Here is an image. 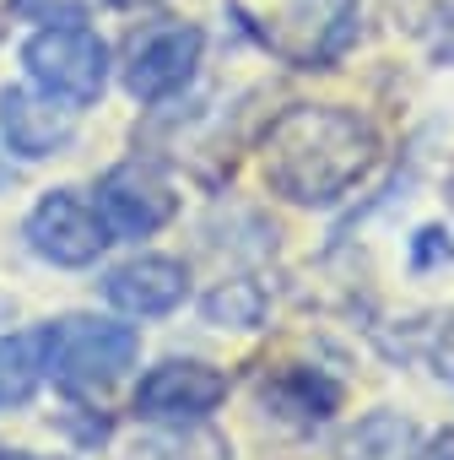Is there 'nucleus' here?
<instances>
[{
    "instance_id": "f257e3e1",
    "label": "nucleus",
    "mask_w": 454,
    "mask_h": 460,
    "mask_svg": "<svg viewBox=\"0 0 454 460\" xmlns=\"http://www.w3.org/2000/svg\"><path fill=\"white\" fill-rule=\"evenodd\" d=\"M379 163V130L368 114L341 103H298L260 141L266 184L292 206L346 200Z\"/></svg>"
},
{
    "instance_id": "f03ea898",
    "label": "nucleus",
    "mask_w": 454,
    "mask_h": 460,
    "mask_svg": "<svg viewBox=\"0 0 454 460\" xmlns=\"http://www.w3.org/2000/svg\"><path fill=\"white\" fill-rule=\"evenodd\" d=\"M135 358H141V336L119 320L65 314L44 325V374L71 395H98L119 385L125 368H135Z\"/></svg>"
},
{
    "instance_id": "7ed1b4c3",
    "label": "nucleus",
    "mask_w": 454,
    "mask_h": 460,
    "mask_svg": "<svg viewBox=\"0 0 454 460\" xmlns=\"http://www.w3.org/2000/svg\"><path fill=\"white\" fill-rule=\"evenodd\" d=\"M22 66L39 93L60 98L71 109L98 103L109 87V44L76 22H49L44 33H33L22 44Z\"/></svg>"
},
{
    "instance_id": "20e7f679",
    "label": "nucleus",
    "mask_w": 454,
    "mask_h": 460,
    "mask_svg": "<svg viewBox=\"0 0 454 460\" xmlns=\"http://www.w3.org/2000/svg\"><path fill=\"white\" fill-rule=\"evenodd\" d=\"M22 234H28V250H33L39 261L65 266V271L92 266V261L109 250V222L87 206L82 190H49V195L28 211Z\"/></svg>"
},
{
    "instance_id": "39448f33",
    "label": "nucleus",
    "mask_w": 454,
    "mask_h": 460,
    "mask_svg": "<svg viewBox=\"0 0 454 460\" xmlns=\"http://www.w3.org/2000/svg\"><path fill=\"white\" fill-rule=\"evenodd\" d=\"M200 49H205V33L195 22H152L146 33H135L130 55H125V87H130V98H141V103L173 98L195 76Z\"/></svg>"
},
{
    "instance_id": "423d86ee",
    "label": "nucleus",
    "mask_w": 454,
    "mask_h": 460,
    "mask_svg": "<svg viewBox=\"0 0 454 460\" xmlns=\"http://www.w3.org/2000/svg\"><path fill=\"white\" fill-rule=\"evenodd\" d=\"M173 211H179V195H173L168 173L152 168V163H119L98 184V217L109 222V234H119V239L157 234Z\"/></svg>"
},
{
    "instance_id": "0eeeda50",
    "label": "nucleus",
    "mask_w": 454,
    "mask_h": 460,
    "mask_svg": "<svg viewBox=\"0 0 454 460\" xmlns=\"http://www.w3.org/2000/svg\"><path fill=\"white\" fill-rule=\"evenodd\" d=\"M227 401V374L195 358H168L135 385V411L146 422H200Z\"/></svg>"
},
{
    "instance_id": "6e6552de",
    "label": "nucleus",
    "mask_w": 454,
    "mask_h": 460,
    "mask_svg": "<svg viewBox=\"0 0 454 460\" xmlns=\"http://www.w3.org/2000/svg\"><path fill=\"white\" fill-rule=\"evenodd\" d=\"M0 136H6V146L17 157H28V163L55 157L76 136V109L49 98V93L39 98L33 87H6L0 93Z\"/></svg>"
},
{
    "instance_id": "1a4fd4ad",
    "label": "nucleus",
    "mask_w": 454,
    "mask_h": 460,
    "mask_svg": "<svg viewBox=\"0 0 454 460\" xmlns=\"http://www.w3.org/2000/svg\"><path fill=\"white\" fill-rule=\"evenodd\" d=\"M189 293V271L168 255H135L125 266H114L103 277V298L135 320H157V314H173Z\"/></svg>"
},
{
    "instance_id": "9d476101",
    "label": "nucleus",
    "mask_w": 454,
    "mask_h": 460,
    "mask_svg": "<svg viewBox=\"0 0 454 460\" xmlns=\"http://www.w3.org/2000/svg\"><path fill=\"white\" fill-rule=\"evenodd\" d=\"M44 379V331L0 336V411L28 406Z\"/></svg>"
},
{
    "instance_id": "9b49d317",
    "label": "nucleus",
    "mask_w": 454,
    "mask_h": 460,
    "mask_svg": "<svg viewBox=\"0 0 454 460\" xmlns=\"http://www.w3.org/2000/svg\"><path fill=\"white\" fill-rule=\"evenodd\" d=\"M352 460H416V428L400 411H373L352 433Z\"/></svg>"
},
{
    "instance_id": "f8f14e48",
    "label": "nucleus",
    "mask_w": 454,
    "mask_h": 460,
    "mask_svg": "<svg viewBox=\"0 0 454 460\" xmlns=\"http://www.w3.org/2000/svg\"><path fill=\"white\" fill-rule=\"evenodd\" d=\"M266 401H276L287 417H298V422H325L330 411H336V401H341V390L330 385V379H319V374H287Z\"/></svg>"
},
{
    "instance_id": "ddd939ff",
    "label": "nucleus",
    "mask_w": 454,
    "mask_h": 460,
    "mask_svg": "<svg viewBox=\"0 0 454 460\" xmlns=\"http://www.w3.org/2000/svg\"><path fill=\"white\" fill-rule=\"evenodd\" d=\"M266 314V293L255 282H222L211 298H205V320L211 325H233V331H255Z\"/></svg>"
},
{
    "instance_id": "4468645a",
    "label": "nucleus",
    "mask_w": 454,
    "mask_h": 460,
    "mask_svg": "<svg viewBox=\"0 0 454 460\" xmlns=\"http://www.w3.org/2000/svg\"><path fill=\"white\" fill-rule=\"evenodd\" d=\"M141 460H233V444L211 428H189V433H168L135 449Z\"/></svg>"
},
{
    "instance_id": "2eb2a0df",
    "label": "nucleus",
    "mask_w": 454,
    "mask_h": 460,
    "mask_svg": "<svg viewBox=\"0 0 454 460\" xmlns=\"http://www.w3.org/2000/svg\"><path fill=\"white\" fill-rule=\"evenodd\" d=\"M92 0H12L17 17H33V22H82Z\"/></svg>"
},
{
    "instance_id": "dca6fc26",
    "label": "nucleus",
    "mask_w": 454,
    "mask_h": 460,
    "mask_svg": "<svg viewBox=\"0 0 454 460\" xmlns=\"http://www.w3.org/2000/svg\"><path fill=\"white\" fill-rule=\"evenodd\" d=\"M432 261L454 266V244H449L443 227H422V234H416V250H411V266H416V271H422V266H432Z\"/></svg>"
},
{
    "instance_id": "f3484780",
    "label": "nucleus",
    "mask_w": 454,
    "mask_h": 460,
    "mask_svg": "<svg viewBox=\"0 0 454 460\" xmlns=\"http://www.w3.org/2000/svg\"><path fill=\"white\" fill-rule=\"evenodd\" d=\"M432 374L454 385V320H443V325L432 331Z\"/></svg>"
},
{
    "instance_id": "a211bd4d",
    "label": "nucleus",
    "mask_w": 454,
    "mask_h": 460,
    "mask_svg": "<svg viewBox=\"0 0 454 460\" xmlns=\"http://www.w3.org/2000/svg\"><path fill=\"white\" fill-rule=\"evenodd\" d=\"M416 460H454V428L432 433V444H427V449H416Z\"/></svg>"
},
{
    "instance_id": "6ab92c4d",
    "label": "nucleus",
    "mask_w": 454,
    "mask_h": 460,
    "mask_svg": "<svg viewBox=\"0 0 454 460\" xmlns=\"http://www.w3.org/2000/svg\"><path fill=\"white\" fill-rule=\"evenodd\" d=\"M0 460H60V455H28V449H12V455H0Z\"/></svg>"
},
{
    "instance_id": "aec40b11",
    "label": "nucleus",
    "mask_w": 454,
    "mask_h": 460,
    "mask_svg": "<svg viewBox=\"0 0 454 460\" xmlns=\"http://www.w3.org/2000/svg\"><path fill=\"white\" fill-rule=\"evenodd\" d=\"M114 6H141V0H114Z\"/></svg>"
}]
</instances>
